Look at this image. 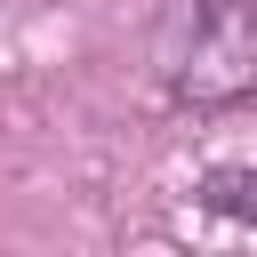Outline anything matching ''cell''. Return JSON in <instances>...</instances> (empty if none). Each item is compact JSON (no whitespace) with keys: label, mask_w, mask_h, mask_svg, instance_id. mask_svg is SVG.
<instances>
[{"label":"cell","mask_w":257,"mask_h":257,"mask_svg":"<svg viewBox=\"0 0 257 257\" xmlns=\"http://www.w3.org/2000/svg\"><path fill=\"white\" fill-rule=\"evenodd\" d=\"M169 88L185 104H241L257 80V40H249V0H185L169 48Z\"/></svg>","instance_id":"6da1fadb"}]
</instances>
